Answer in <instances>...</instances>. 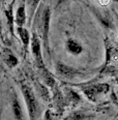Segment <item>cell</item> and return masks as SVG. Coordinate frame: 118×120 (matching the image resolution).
I'll return each mask as SVG.
<instances>
[{
    "label": "cell",
    "instance_id": "obj_5",
    "mask_svg": "<svg viewBox=\"0 0 118 120\" xmlns=\"http://www.w3.org/2000/svg\"><path fill=\"white\" fill-rule=\"evenodd\" d=\"M56 71L60 76L64 77V78H72L77 74L76 69H74L71 66L65 65V64L61 63V62H58L56 64Z\"/></svg>",
    "mask_w": 118,
    "mask_h": 120
},
{
    "label": "cell",
    "instance_id": "obj_8",
    "mask_svg": "<svg viewBox=\"0 0 118 120\" xmlns=\"http://www.w3.org/2000/svg\"><path fill=\"white\" fill-rule=\"evenodd\" d=\"M26 21V12H25V7L24 6H20L17 11L16 15V23L19 25V27H22L25 24Z\"/></svg>",
    "mask_w": 118,
    "mask_h": 120
},
{
    "label": "cell",
    "instance_id": "obj_2",
    "mask_svg": "<svg viewBox=\"0 0 118 120\" xmlns=\"http://www.w3.org/2000/svg\"><path fill=\"white\" fill-rule=\"evenodd\" d=\"M31 47H32V53H33V56H34V59H35L37 66L41 67V68H45L42 58V53H41V42H39V39L37 38V36L35 34H33V36H32Z\"/></svg>",
    "mask_w": 118,
    "mask_h": 120
},
{
    "label": "cell",
    "instance_id": "obj_14",
    "mask_svg": "<svg viewBox=\"0 0 118 120\" xmlns=\"http://www.w3.org/2000/svg\"><path fill=\"white\" fill-rule=\"evenodd\" d=\"M64 0H56V3H57V5H58V4H60L61 3V2H63Z\"/></svg>",
    "mask_w": 118,
    "mask_h": 120
},
{
    "label": "cell",
    "instance_id": "obj_3",
    "mask_svg": "<svg viewBox=\"0 0 118 120\" xmlns=\"http://www.w3.org/2000/svg\"><path fill=\"white\" fill-rule=\"evenodd\" d=\"M109 90V85L107 84H99V85H94V86H90L88 88L84 89V92L87 96L89 97L91 101H94L95 97L99 93L102 92H107Z\"/></svg>",
    "mask_w": 118,
    "mask_h": 120
},
{
    "label": "cell",
    "instance_id": "obj_11",
    "mask_svg": "<svg viewBox=\"0 0 118 120\" xmlns=\"http://www.w3.org/2000/svg\"><path fill=\"white\" fill-rule=\"evenodd\" d=\"M5 16H6L7 20H8L9 29H11V32H14V31H12V30H14V28H12V26H14V16H12V7L11 6L9 7V9L5 11Z\"/></svg>",
    "mask_w": 118,
    "mask_h": 120
},
{
    "label": "cell",
    "instance_id": "obj_7",
    "mask_svg": "<svg viewBox=\"0 0 118 120\" xmlns=\"http://www.w3.org/2000/svg\"><path fill=\"white\" fill-rule=\"evenodd\" d=\"M3 59L9 67H15L18 64V59L9 50H5L3 53Z\"/></svg>",
    "mask_w": 118,
    "mask_h": 120
},
{
    "label": "cell",
    "instance_id": "obj_1",
    "mask_svg": "<svg viewBox=\"0 0 118 120\" xmlns=\"http://www.w3.org/2000/svg\"><path fill=\"white\" fill-rule=\"evenodd\" d=\"M22 91H23L25 101L27 104V108H28L30 120H35L37 115V102L34 97V94L32 90L29 88L27 85H22Z\"/></svg>",
    "mask_w": 118,
    "mask_h": 120
},
{
    "label": "cell",
    "instance_id": "obj_12",
    "mask_svg": "<svg viewBox=\"0 0 118 120\" xmlns=\"http://www.w3.org/2000/svg\"><path fill=\"white\" fill-rule=\"evenodd\" d=\"M69 95H71V99L72 101H80V97L77 93H75L74 91H71L69 92Z\"/></svg>",
    "mask_w": 118,
    "mask_h": 120
},
{
    "label": "cell",
    "instance_id": "obj_4",
    "mask_svg": "<svg viewBox=\"0 0 118 120\" xmlns=\"http://www.w3.org/2000/svg\"><path fill=\"white\" fill-rule=\"evenodd\" d=\"M50 8L47 7L44 11L42 15V37H44L45 46L48 45V33H49V25H50Z\"/></svg>",
    "mask_w": 118,
    "mask_h": 120
},
{
    "label": "cell",
    "instance_id": "obj_15",
    "mask_svg": "<svg viewBox=\"0 0 118 120\" xmlns=\"http://www.w3.org/2000/svg\"><path fill=\"white\" fill-rule=\"evenodd\" d=\"M1 31H2V25H1V19H0V35H1Z\"/></svg>",
    "mask_w": 118,
    "mask_h": 120
},
{
    "label": "cell",
    "instance_id": "obj_13",
    "mask_svg": "<svg viewBox=\"0 0 118 120\" xmlns=\"http://www.w3.org/2000/svg\"><path fill=\"white\" fill-rule=\"evenodd\" d=\"M99 1L102 5H107V4L110 2V0H99Z\"/></svg>",
    "mask_w": 118,
    "mask_h": 120
},
{
    "label": "cell",
    "instance_id": "obj_9",
    "mask_svg": "<svg viewBox=\"0 0 118 120\" xmlns=\"http://www.w3.org/2000/svg\"><path fill=\"white\" fill-rule=\"evenodd\" d=\"M12 110H14V114H15V117H16L17 120H24L23 111H22V108H21V106H20V102L17 98H15L14 102H12Z\"/></svg>",
    "mask_w": 118,
    "mask_h": 120
},
{
    "label": "cell",
    "instance_id": "obj_10",
    "mask_svg": "<svg viewBox=\"0 0 118 120\" xmlns=\"http://www.w3.org/2000/svg\"><path fill=\"white\" fill-rule=\"evenodd\" d=\"M18 33H19L20 37H21V41L24 44V46L27 47L28 46V44H29V38H30L29 32L27 31L25 28H23V27H19L18 28Z\"/></svg>",
    "mask_w": 118,
    "mask_h": 120
},
{
    "label": "cell",
    "instance_id": "obj_6",
    "mask_svg": "<svg viewBox=\"0 0 118 120\" xmlns=\"http://www.w3.org/2000/svg\"><path fill=\"white\" fill-rule=\"evenodd\" d=\"M66 48L72 54H74V55H79L83 50L81 45H80L79 42H77L76 41H74V39H69V41H67Z\"/></svg>",
    "mask_w": 118,
    "mask_h": 120
}]
</instances>
